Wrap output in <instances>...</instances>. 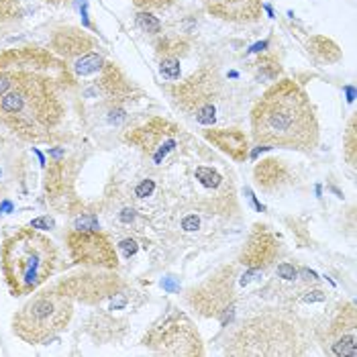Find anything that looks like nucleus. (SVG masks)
Here are the masks:
<instances>
[{"instance_id": "aec40b11", "label": "nucleus", "mask_w": 357, "mask_h": 357, "mask_svg": "<svg viewBox=\"0 0 357 357\" xmlns=\"http://www.w3.org/2000/svg\"><path fill=\"white\" fill-rule=\"evenodd\" d=\"M182 227H184L186 231H194V229H198V219H196V217H188V219H184Z\"/></svg>"}, {"instance_id": "f03ea898", "label": "nucleus", "mask_w": 357, "mask_h": 357, "mask_svg": "<svg viewBox=\"0 0 357 357\" xmlns=\"http://www.w3.org/2000/svg\"><path fill=\"white\" fill-rule=\"evenodd\" d=\"M251 133L259 145L310 153L319 143V121L308 94L292 80L270 86L251 110Z\"/></svg>"}, {"instance_id": "20e7f679", "label": "nucleus", "mask_w": 357, "mask_h": 357, "mask_svg": "<svg viewBox=\"0 0 357 357\" xmlns=\"http://www.w3.org/2000/svg\"><path fill=\"white\" fill-rule=\"evenodd\" d=\"M72 314L74 304L66 292L45 290L29 298L13 317V331L25 343L41 345L68 329Z\"/></svg>"}, {"instance_id": "0eeeda50", "label": "nucleus", "mask_w": 357, "mask_h": 357, "mask_svg": "<svg viewBox=\"0 0 357 357\" xmlns=\"http://www.w3.org/2000/svg\"><path fill=\"white\" fill-rule=\"evenodd\" d=\"M176 133V127L165 123L162 119H155L151 123H147L145 127L141 129H135L131 135H127V141L129 143H135L137 147H143V149H149L153 153V160L160 164L164 160V155L172 149L176 147V139L172 137Z\"/></svg>"}, {"instance_id": "9b49d317", "label": "nucleus", "mask_w": 357, "mask_h": 357, "mask_svg": "<svg viewBox=\"0 0 357 357\" xmlns=\"http://www.w3.org/2000/svg\"><path fill=\"white\" fill-rule=\"evenodd\" d=\"M255 178L259 186H264L266 190H274L282 182H286V169L278 160H266L255 167Z\"/></svg>"}, {"instance_id": "dca6fc26", "label": "nucleus", "mask_w": 357, "mask_h": 357, "mask_svg": "<svg viewBox=\"0 0 357 357\" xmlns=\"http://www.w3.org/2000/svg\"><path fill=\"white\" fill-rule=\"evenodd\" d=\"M137 23L139 27L147 31V33H160V21L155 17H151L149 13H139Z\"/></svg>"}, {"instance_id": "6ab92c4d", "label": "nucleus", "mask_w": 357, "mask_h": 357, "mask_svg": "<svg viewBox=\"0 0 357 357\" xmlns=\"http://www.w3.org/2000/svg\"><path fill=\"white\" fill-rule=\"evenodd\" d=\"M278 275L284 278V280H294V278H296V270H294V266H290V264H280V266H278Z\"/></svg>"}, {"instance_id": "5701e85b", "label": "nucleus", "mask_w": 357, "mask_h": 357, "mask_svg": "<svg viewBox=\"0 0 357 357\" xmlns=\"http://www.w3.org/2000/svg\"><path fill=\"white\" fill-rule=\"evenodd\" d=\"M47 4H54V6H63V4H70L72 0H43Z\"/></svg>"}, {"instance_id": "9d476101", "label": "nucleus", "mask_w": 357, "mask_h": 357, "mask_svg": "<svg viewBox=\"0 0 357 357\" xmlns=\"http://www.w3.org/2000/svg\"><path fill=\"white\" fill-rule=\"evenodd\" d=\"M274 257V239L270 235H255L251 237L245 253V266L249 270H264L270 259Z\"/></svg>"}, {"instance_id": "a211bd4d", "label": "nucleus", "mask_w": 357, "mask_h": 357, "mask_svg": "<svg viewBox=\"0 0 357 357\" xmlns=\"http://www.w3.org/2000/svg\"><path fill=\"white\" fill-rule=\"evenodd\" d=\"M153 188H155L153 180H143L137 188H135V194H137L139 198H145V196H149V194L153 192Z\"/></svg>"}, {"instance_id": "ddd939ff", "label": "nucleus", "mask_w": 357, "mask_h": 357, "mask_svg": "<svg viewBox=\"0 0 357 357\" xmlns=\"http://www.w3.org/2000/svg\"><path fill=\"white\" fill-rule=\"evenodd\" d=\"M331 351L335 356H349V357H357V337L356 333H343L335 343H331Z\"/></svg>"}, {"instance_id": "423d86ee", "label": "nucleus", "mask_w": 357, "mask_h": 357, "mask_svg": "<svg viewBox=\"0 0 357 357\" xmlns=\"http://www.w3.org/2000/svg\"><path fill=\"white\" fill-rule=\"evenodd\" d=\"M66 239H68L70 255L76 264L105 268V270H114L119 266L116 251L112 248V243L98 229H88V231L74 229L68 233Z\"/></svg>"}, {"instance_id": "6e6552de", "label": "nucleus", "mask_w": 357, "mask_h": 357, "mask_svg": "<svg viewBox=\"0 0 357 357\" xmlns=\"http://www.w3.org/2000/svg\"><path fill=\"white\" fill-rule=\"evenodd\" d=\"M208 15L229 23H255L261 19V0H202Z\"/></svg>"}, {"instance_id": "39448f33", "label": "nucleus", "mask_w": 357, "mask_h": 357, "mask_svg": "<svg viewBox=\"0 0 357 357\" xmlns=\"http://www.w3.org/2000/svg\"><path fill=\"white\" fill-rule=\"evenodd\" d=\"M147 345H151L158 354L167 356H192L202 354L198 333L192 329V323L182 312H172L160 327L151 331Z\"/></svg>"}, {"instance_id": "f257e3e1", "label": "nucleus", "mask_w": 357, "mask_h": 357, "mask_svg": "<svg viewBox=\"0 0 357 357\" xmlns=\"http://www.w3.org/2000/svg\"><path fill=\"white\" fill-rule=\"evenodd\" d=\"M66 59L43 47L0 52V125L25 141H52L78 98Z\"/></svg>"}, {"instance_id": "7ed1b4c3", "label": "nucleus", "mask_w": 357, "mask_h": 357, "mask_svg": "<svg viewBox=\"0 0 357 357\" xmlns=\"http://www.w3.org/2000/svg\"><path fill=\"white\" fill-rule=\"evenodd\" d=\"M57 261L59 253L54 241L33 227L17 229L2 241L0 266L13 296L33 294L54 275Z\"/></svg>"}, {"instance_id": "4468645a", "label": "nucleus", "mask_w": 357, "mask_h": 357, "mask_svg": "<svg viewBox=\"0 0 357 357\" xmlns=\"http://www.w3.org/2000/svg\"><path fill=\"white\" fill-rule=\"evenodd\" d=\"M196 178L206 188H217L220 184V176L215 169H211V167H196Z\"/></svg>"}, {"instance_id": "2eb2a0df", "label": "nucleus", "mask_w": 357, "mask_h": 357, "mask_svg": "<svg viewBox=\"0 0 357 357\" xmlns=\"http://www.w3.org/2000/svg\"><path fill=\"white\" fill-rule=\"evenodd\" d=\"M162 74L169 80H178L180 78V61L176 57H167L162 61Z\"/></svg>"}, {"instance_id": "1a4fd4ad", "label": "nucleus", "mask_w": 357, "mask_h": 357, "mask_svg": "<svg viewBox=\"0 0 357 357\" xmlns=\"http://www.w3.org/2000/svg\"><path fill=\"white\" fill-rule=\"evenodd\" d=\"M204 137L235 162H243L248 155V137L239 129H215L206 131Z\"/></svg>"}, {"instance_id": "f8f14e48", "label": "nucleus", "mask_w": 357, "mask_h": 357, "mask_svg": "<svg viewBox=\"0 0 357 357\" xmlns=\"http://www.w3.org/2000/svg\"><path fill=\"white\" fill-rule=\"evenodd\" d=\"M27 0H0V29L23 19Z\"/></svg>"}, {"instance_id": "4be33fe9", "label": "nucleus", "mask_w": 357, "mask_h": 357, "mask_svg": "<svg viewBox=\"0 0 357 357\" xmlns=\"http://www.w3.org/2000/svg\"><path fill=\"white\" fill-rule=\"evenodd\" d=\"M121 248L127 251V255H133V253L137 251V248H135V243H133V241H123V243H121Z\"/></svg>"}, {"instance_id": "f3484780", "label": "nucleus", "mask_w": 357, "mask_h": 357, "mask_svg": "<svg viewBox=\"0 0 357 357\" xmlns=\"http://www.w3.org/2000/svg\"><path fill=\"white\" fill-rule=\"evenodd\" d=\"M135 4H137L139 8H164L167 4H172V2H176V0H133Z\"/></svg>"}, {"instance_id": "412c9836", "label": "nucleus", "mask_w": 357, "mask_h": 357, "mask_svg": "<svg viewBox=\"0 0 357 357\" xmlns=\"http://www.w3.org/2000/svg\"><path fill=\"white\" fill-rule=\"evenodd\" d=\"M31 227H33V229H39V227H54V220L52 219L33 220V222H31Z\"/></svg>"}]
</instances>
